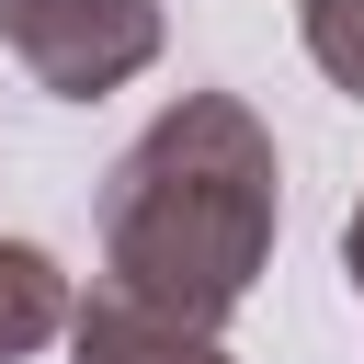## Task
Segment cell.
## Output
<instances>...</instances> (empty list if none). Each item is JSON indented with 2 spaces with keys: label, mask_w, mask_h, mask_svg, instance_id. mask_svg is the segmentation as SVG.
<instances>
[{
  "label": "cell",
  "mask_w": 364,
  "mask_h": 364,
  "mask_svg": "<svg viewBox=\"0 0 364 364\" xmlns=\"http://www.w3.org/2000/svg\"><path fill=\"white\" fill-rule=\"evenodd\" d=\"M341 273H353V296H364V193H353V216H341Z\"/></svg>",
  "instance_id": "8992f818"
},
{
  "label": "cell",
  "mask_w": 364,
  "mask_h": 364,
  "mask_svg": "<svg viewBox=\"0 0 364 364\" xmlns=\"http://www.w3.org/2000/svg\"><path fill=\"white\" fill-rule=\"evenodd\" d=\"M296 34L318 57V80L364 102V0H296Z\"/></svg>",
  "instance_id": "5b68a950"
},
{
  "label": "cell",
  "mask_w": 364,
  "mask_h": 364,
  "mask_svg": "<svg viewBox=\"0 0 364 364\" xmlns=\"http://www.w3.org/2000/svg\"><path fill=\"white\" fill-rule=\"evenodd\" d=\"M273 228H284V159L239 91L159 102L102 171V284L193 330H228V307L273 262Z\"/></svg>",
  "instance_id": "6da1fadb"
},
{
  "label": "cell",
  "mask_w": 364,
  "mask_h": 364,
  "mask_svg": "<svg viewBox=\"0 0 364 364\" xmlns=\"http://www.w3.org/2000/svg\"><path fill=\"white\" fill-rule=\"evenodd\" d=\"M57 330H68V273H57V250H46V239H0V364L46 353Z\"/></svg>",
  "instance_id": "277c9868"
},
{
  "label": "cell",
  "mask_w": 364,
  "mask_h": 364,
  "mask_svg": "<svg viewBox=\"0 0 364 364\" xmlns=\"http://www.w3.org/2000/svg\"><path fill=\"white\" fill-rule=\"evenodd\" d=\"M68 364H239L216 330H193V318H171V307H148V296H125V284H91V296H68Z\"/></svg>",
  "instance_id": "3957f363"
},
{
  "label": "cell",
  "mask_w": 364,
  "mask_h": 364,
  "mask_svg": "<svg viewBox=\"0 0 364 364\" xmlns=\"http://www.w3.org/2000/svg\"><path fill=\"white\" fill-rule=\"evenodd\" d=\"M159 0H0V57L57 91V102H102L159 57Z\"/></svg>",
  "instance_id": "7a4b0ae2"
}]
</instances>
